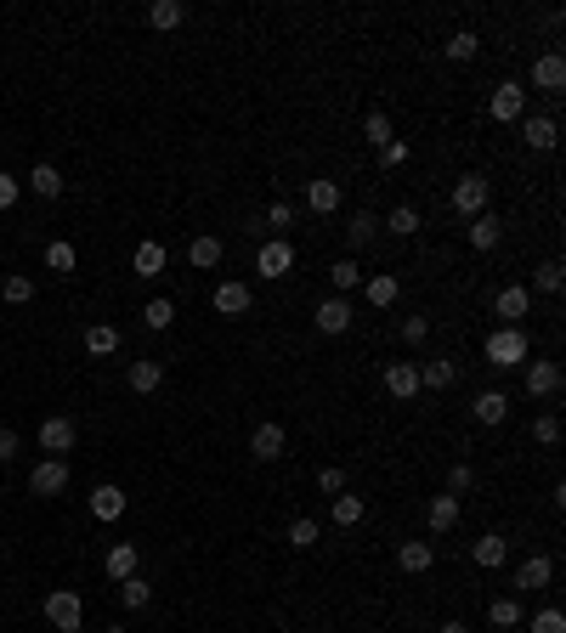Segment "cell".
Here are the masks:
<instances>
[{"label": "cell", "instance_id": "7dc6e473", "mask_svg": "<svg viewBox=\"0 0 566 633\" xmlns=\"http://www.w3.org/2000/svg\"><path fill=\"white\" fill-rule=\"evenodd\" d=\"M470 487H476V470H470V464H453V475H448V492L458 498V492H470Z\"/></svg>", "mask_w": 566, "mask_h": 633}, {"label": "cell", "instance_id": "d590c367", "mask_svg": "<svg viewBox=\"0 0 566 633\" xmlns=\"http://www.w3.org/2000/svg\"><path fill=\"white\" fill-rule=\"evenodd\" d=\"M119 599H125V611H142L147 599H153V582H142V577H125V582H119Z\"/></svg>", "mask_w": 566, "mask_h": 633}, {"label": "cell", "instance_id": "816d5d0a", "mask_svg": "<svg viewBox=\"0 0 566 633\" xmlns=\"http://www.w3.org/2000/svg\"><path fill=\"white\" fill-rule=\"evenodd\" d=\"M379 164H386V170H403V164H408V142H391V147H379Z\"/></svg>", "mask_w": 566, "mask_h": 633}, {"label": "cell", "instance_id": "83f0119b", "mask_svg": "<svg viewBox=\"0 0 566 633\" xmlns=\"http://www.w3.org/2000/svg\"><path fill=\"white\" fill-rule=\"evenodd\" d=\"M487 622H493V628H515V622H522V599H515V594H498L493 605H487Z\"/></svg>", "mask_w": 566, "mask_h": 633}, {"label": "cell", "instance_id": "f546056e", "mask_svg": "<svg viewBox=\"0 0 566 633\" xmlns=\"http://www.w3.org/2000/svg\"><path fill=\"white\" fill-rule=\"evenodd\" d=\"M85 351H91V357H108V351H119V334L108 328V322H91V328H85Z\"/></svg>", "mask_w": 566, "mask_h": 633}, {"label": "cell", "instance_id": "d6986e66", "mask_svg": "<svg viewBox=\"0 0 566 633\" xmlns=\"http://www.w3.org/2000/svg\"><path fill=\"white\" fill-rule=\"evenodd\" d=\"M386 391H391L396 401H408V396L419 391V368H414V362H391V368H386Z\"/></svg>", "mask_w": 566, "mask_h": 633}, {"label": "cell", "instance_id": "603a6c76", "mask_svg": "<svg viewBox=\"0 0 566 633\" xmlns=\"http://www.w3.org/2000/svg\"><path fill=\"white\" fill-rule=\"evenodd\" d=\"M453 379H458V368H453L448 357H436V362H425V368H419V391H448Z\"/></svg>", "mask_w": 566, "mask_h": 633}, {"label": "cell", "instance_id": "2e32d148", "mask_svg": "<svg viewBox=\"0 0 566 633\" xmlns=\"http://www.w3.org/2000/svg\"><path fill=\"white\" fill-rule=\"evenodd\" d=\"M306 210H312V215H334V210H340V181H306Z\"/></svg>", "mask_w": 566, "mask_h": 633}, {"label": "cell", "instance_id": "f35d334b", "mask_svg": "<svg viewBox=\"0 0 566 633\" xmlns=\"http://www.w3.org/2000/svg\"><path fill=\"white\" fill-rule=\"evenodd\" d=\"M142 322H147L153 334H164V328H171V322H176V305H171V300H147V312H142Z\"/></svg>", "mask_w": 566, "mask_h": 633}, {"label": "cell", "instance_id": "8992f818", "mask_svg": "<svg viewBox=\"0 0 566 633\" xmlns=\"http://www.w3.org/2000/svg\"><path fill=\"white\" fill-rule=\"evenodd\" d=\"M63 487H68V464H63V458H45V464L28 470V492H35V498H57Z\"/></svg>", "mask_w": 566, "mask_h": 633}, {"label": "cell", "instance_id": "11a10c76", "mask_svg": "<svg viewBox=\"0 0 566 633\" xmlns=\"http://www.w3.org/2000/svg\"><path fill=\"white\" fill-rule=\"evenodd\" d=\"M317 487H323V492H346V475L329 464V470H317Z\"/></svg>", "mask_w": 566, "mask_h": 633}, {"label": "cell", "instance_id": "d6a6232c", "mask_svg": "<svg viewBox=\"0 0 566 633\" xmlns=\"http://www.w3.org/2000/svg\"><path fill=\"white\" fill-rule=\"evenodd\" d=\"M374 233H379V221L369 210H357L351 215V226H346V238H351V249H363V243H374Z\"/></svg>", "mask_w": 566, "mask_h": 633}, {"label": "cell", "instance_id": "bcb514c9", "mask_svg": "<svg viewBox=\"0 0 566 633\" xmlns=\"http://www.w3.org/2000/svg\"><path fill=\"white\" fill-rule=\"evenodd\" d=\"M532 633H566V616H561L555 605H549V611H538V616H532Z\"/></svg>", "mask_w": 566, "mask_h": 633}, {"label": "cell", "instance_id": "484cf974", "mask_svg": "<svg viewBox=\"0 0 566 633\" xmlns=\"http://www.w3.org/2000/svg\"><path fill=\"white\" fill-rule=\"evenodd\" d=\"M431 560H436L431 543H396V566L403 571H431Z\"/></svg>", "mask_w": 566, "mask_h": 633}, {"label": "cell", "instance_id": "f5cc1de1", "mask_svg": "<svg viewBox=\"0 0 566 633\" xmlns=\"http://www.w3.org/2000/svg\"><path fill=\"white\" fill-rule=\"evenodd\" d=\"M425 334H431V322H425V317H408V322H403V339H408V345H425Z\"/></svg>", "mask_w": 566, "mask_h": 633}, {"label": "cell", "instance_id": "f1b7e54d", "mask_svg": "<svg viewBox=\"0 0 566 633\" xmlns=\"http://www.w3.org/2000/svg\"><path fill=\"white\" fill-rule=\"evenodd\" d=\"M363 515H369V503H363L357 492H340V498H334V526H357Z\"/></svg>", "mask_w": 566, "mask_h": 633}, {"label": "cell", "instance_id": "b9f144b4", "mask_svg": "<svg viewBox=\"0 0 566 633\" xmlns=\"http://www.w3.org/2000/svg\"><path fill=\"white\" fill-rule=\"evenodd\" d=\"M45 266H52V272H74V266H80L74 243H45Z\"/></svg>", "mask_w": 566, "mask_h": 633}, {"label": "cell", "instance_id": "44dd1931", "mask_svg": "<svg viewBox=\"0 0 566 633\" xmlns=\"http://www.w3.org/2000/svg\"><path fill=\"white\" fill-rule=\"evenodd\" d=\"M498 238H504L498 215H493V210H482L476 221H470V249H498Z\"/></svg>", "mask_w": 566, "mask_h": 633}, {"label": "cell", "instance_id": "ac0fdd59", "mask_svg": "<svg viewBox=\"0 0 566 633\" xmlns=\"http://www.w3.org/2000/svg\"><path fill=\"white\" fill-rule=\"evenodd\" d=\"M91 515H97V520H119V515H125V492H119L114 481H102L97 492H91Z\"/></svg>", "mask_w": 566, "mask_h": 633}, {"label": "cell", "instance_id": "8fae6325", "mask_svg": "<svg viewBox=\"0 0 566 633\" xmlns=\"http://www.w3.org/2000/svg\"><path fill=\"white\" fill-rule=\"evenodd\" d=\"M250 453L261 458V464H278V458H283V424H255Z\"/></svg>", "mask_w": 566, "mask_h": 633}, {"label": "cell", "instance_id": "5b68a950", "mask_svg": "<svg viewBox=\"0 0 566 633\" xmlns=\"http://www.w3.org/2000/svg\"><path fill=\"white\" fill-rule=\"evenodd\" d=\"M532 312V289L522 283H510V289H498V300H493V317H504V328H522V317Z\"/></svg>", "mask_w": 566, "mask_h": 633}, {"label": "cell", "instance_id": "9c48e42d", "mask_svg": "<svg viewBox=\"0 0 566 633\" xmlns=\"http://www.w3.org/2000/svg\"><path fill=\"white\" fill-rule=\"evenodd\" d=\"M289 266H295V249H289L283 238L261 243V255H255V272H261V277H289Z\"/></svg>", "mask_w": 566, "mask_h": 633}, {"label": "cell", "instance_id": "ab89813d", "mask_svg": "<svg viewBox=\"0 0 566 633\" xmlns=\"http://www.w3.org/2000/svg\"><path fill=\"white\" fill-rule=\"evenodd\" d=\"M363 136H369L374 147H391V142H396V131H391L386 114H369V119H363Z\"/></svg>", "mask_w": 566, "mask_h": 633}, {"label": "cell", "instance_id": "6da1fadb", "mask_svg": "<svg viewBox=\"0 0 566 633\" xmlns=\"http://www.w3.org/2000/svg\"><path fill=\"white\" fill-rule=\"evenodd\" d=\"M45 622H52L57 633H80V622H85V599L74 594V589H52V594H45Z\"/></svg>", "mask_w": 566, "mask_h": 633}, {"label": "cell", "instance_id": "681fc988", "mask_svg": "<svg viewBox=\"0 0 566 633\" xmlns=\"http://www.w3.org/2000/svg\"><path fill=\"white\" fill-rule=\"evenodd\" d=\"M18 453H23V436L18 430H0V464H12Z\"/></svg>", "mask_w": 566, "mask_h": 633}, {"label": "cell", "instance_id": "1f68e13d", "mask_svg": "<svg viewBox=\"0 0 566 633\" xmlns=\"http://www.w3.org/2000/svg\"><path fill=\"white\" fill-rule=\"evenodd\" d=\"M187 260H193V266L198 272H210V266H216V260H221V238H193V249H187Z\"/></svg>", "mask_w": 566, "mask_h": 633}, {"label": "cell", "instance_id": "3957f363", "mask_svg": "<svg viewBox=\"0 0 566 633\" xmlns=\"http://www.w3.org/2000/svg\"><path fill=\"white\" fill-rule=\"evenodd\" d=\"M487 193H493V181H487V176H476V170H470V176H458V181H453V210H458V215H470V221H476V215L487 210Z\"/></svg>", "mask_w": 566, "mask_h": 633}, {"label": "cell", "instance_id": "5bb4252c", "mask_svg": "<svg viewBox=\"0 0 566 633\" xmlns=\"http://www.w3.org/2000/svg\"><path fill=\"white\" fill-rule=\"evenodd\" d=\"M532 85H538V91H561L566 85V57L561 51H544L538 63H532Z\"/></svg>", "mask_w": 566, "mask_h": 633}, {"label": "cell", "instance_id": "60d3db41", "mask_svg": "<svg viewBox=\"0 0 566 633\" xmlns=\"http://www.w3.org/2000/svg\"><path fill=\"white\" fill-rule=\"evenodd\" d=\"M396 289H403V283H396L391 272H379V277H369V305H391V300H396Z\"/></svg>", "mask_w": 566, "mask_h": 633}, {"label": "cell", "instance_id": "4fadbf2b", "mask_svg": "<svg viewBox=\"0 0 566 633\" xmlns=\"http://www.w3.org/2000/svg\"><path fill=\"white\" fill-rule=\"evenodd\" d=\"M317 328H323V334H346L351 328V300L346 295H329L323 305H317Z\"/></svg>", "mask_w": 566, "mask_h": 633}, {"label": "cell", "instance_id": "9f6ffc18", "mask_svg": "<svg viewBox=\"0 0 566 633\" xmlns=\"http://www.w3.org/2000/svg\"><path fill=\"white\" fill-rule=\"evenodd\" d=\"M436 633H470V628H465V622H442Z\"/></svg>", "mask_w": 566, "mask_h": 633}, {"label": "cell", "instance_id": "7402d4cb", "mask_svg": "<svg viewBox=\"0 0 566 633\" xmlns=\"http://www.w3.org/2000/svg\"><path fill=\"white\" fill-rule=\"evenodd\" d=\"M470 413H476L482 424H504V413H510V396H504V391H482L476 401H470Z\"/></svg>", "mask_w": 566, "mask_h": 633}, {"label": "cell", "instance_id": "c3c4849f", "mask_svg": "<svg viewBox=\"0 0 566 633\" xmlns=\"http://www.w3.org/2000/svg\"><path fill=\"white\" fill-rule=\"evenodd\" d=\"M0 295H6L12 305H23L28 295H35V283H28V277H6V289H0Z\"/></svg>", "mask_w": 566, "mask_h": 633}, {"label": "cell", "instance_id": "52a82bcc", "mask_svg": "<svg viewBox=\"0 0 566 633\" xmlns=\"http://www.w3.org/2000/svg\"><path fill=\"white\" fill-rule=\"evenodd\" d=\"M74 441H80V424H74V419H63V413L40 424V447H45V453H52V458H63Z\"/></svg>", "mask_w": 566, "mask_h": 633}, {"label": "cell", "instance_id": "ba28073f", "mask_svg": "<svg viewBox=\"0 0 566 633\" xmlns=\"http://www.w3.org/2000/svg\"><path fill=\"white\" fill-rule=\"evenodd\" d=\"M549 577H555V560H549V554H532V560L515 566V582H510V589L532 594V589H549Z\"/></svg>", "mask_w": 566, "mask_h": 633}, {"label": "cell", "instance_id": "7a4b0ae2", "mask_svg": "<svg viewBox=\"0 0 566 633\" xmlns=\"http://www.w3.org/2000/svg\"><path fill=\"white\" fill-rule=\"evenodd\" d=\"M527 334L522 328H498V334H487V362L493 368H522L527 362Z\"/></svg>", "mask_w": 566, "mask_h": 633}, {"label": "cell", "instance_id": "74e56055", "mask_svg": "<svg viewBox=\"0 0 566 633\" xmlns=\"http://www.w3.org/2000/svg\"><path fill=\"white\" fill-rule=\"evenodd\" d=\"M386 226H391V233H396V238H414V233H419V210H414V204H396V210H391V221H386Z\"/></svg>", "mask_w": 566, "mask_h": 633}, {"label": "cell", "instance_id": "9a60e30c", "mask_svg": "<svg viewBox=\"0 0 566 633\" xmlns=\"http://www.w3.org/2000/svg\"><path fill=\"white\" fill-rule=\"evenodd\" d=\"M470 560H476L482 571H498L504 560H510V543H504V537H498V532H487V537H482V543H470Z\"/></svg>", "mask_w": 566, "mask_h": 633}, {"label": "cell", "instance_id": "7c38bea8", "mask_svg": "<svg viewBox=\"0 0 566 633\" xmlns=\"http://www.w3.org/2000/svg\"><path fill=\"white\" fill-rule=\"evenodd\" d=\"M125 379H131V391H136V396H147V391H159V384H164V362L136 357V362L125 368Z\"/></svg>", "mask_w": 566, "mask_h": 633}, {"label": "cell", "instance_id": "ee69618b", "mask_svg": "<svg viewBox=\"0 0 566 633\" xmlns=\"http://www.w3.org/2000/svg\"><path fill=\"white\" fill-rule=\"evenodd\" d=\"M532 283H538V289H544V295H555V289L566 283V272H561V260H544V266H538V277H532Z\"/></svg>", "mask_w": 566, "mask_h": 633}, {"label": "cell", "instance_id": "836d02e7", "mask_svg": "<svg viewBox=\"0 0 566 633\" xmlns=\"http://www.w3.org/2000/svg\"><path fill=\"white\" fill-rule=\"evenodd\" d=\"M28 187H35L40 198H57V193H63V176H57V164H35V176H28Z\"/></svg>", "mask_w": 566, "mask_h": 633}, {"label": "cell", "instance_id": "ffe728a7", "mask_svg": "<svg viewBox=\"0 0 566 633\" xmlns=\"http://www.w3.org/2000/svg\"><path fill=\"white\" fill-rule=\"evenodd\" d=\"M216 312L221 317H243L250 312V283H216Z\"/></svg>", "mask_w": 566, "mask_h": 633}, {"label": "cell", "instance_id": "db71d44e", "mask_svg": "<svg viewBox=\"0 0 566 633\" xmlns=\"http://www.w3.org/2000/svg\"><path fill=\"white\" fill-rule=\"evenodd\" d=\"M289 221H295V210H289V204H272V210H267V226H272V233H283Z\"/></svg>", "mask_w": 566, "mask_h": 633}, {"label": "cell", "instance_id": "7bdbcfd3", "mask_svg": "<svg viewBox=\"0 0 566 633\" xmlns=\"http://www.w3.org/2000/svg\"><path fill=\"white\" fill-rule=\"evenodd\" d=\"M289 543H295V549H312V543H317V520H312V515L289 520Z\"/></svg>", "mask_w": 566, "mask_h": 633}, {"label": "cell", "instance_id": "d4e9b609", "mask_svg": "<svg viewBox=\"0 0 566 633\" xmlns=\"http://www.w3.org/2000/svg\"><path fill=\"white\" fill-rule=\"evenodd\" d=\"M102 566H108V577H114V582L136 577V543H114V549H108V560H102Z\"/></svg>", "mask_w": 566, "mask_h": 633}, {"label": "cell", "instance_id": "8d00e7d4", "mask_svg": "<svg viewBox=\"0 0 566 633\" xmlns=\"http://www.w3.org/2000/svg\"><path fill=\"white\" fill-rule=\"evenodd\" d=\"M442 51H448V57H453V63H470V57H476V51H482V40H476V35H470V28H458V35H453L448 45H442Z\"/></svg>", "mask_w": 566, "mask_h": 633}, {"label": "cell", "instance_id": "e575fe53", "mask_svg": "<svg viewBox=\"0 0 566 633\" xmlns=\"http://www.w3.org/2000/svg\"><path fill=\"white\" fill-rule=\"evenodd\" d=\"M164 272V243H142L136 249V277H159Z\"/></svg>", "mask_w": 566, "mask_h": 633}, {"label": "cell", "instance_id": "f907efd6", "mask_svg": "<svg viewBox=\"0 0 566 633\" xmlns=\"http://www.w3.org/2000/svg\"><path fill=\"white\" fill-rule=\"evenodd\" d=\"M18 193H23V181L0 170V210H12V204H18Z\"/></svg>", "mask_w": 566, "mask_h": 633}, {"label": "cell", "instance_id": "4dcf8cb0", "mask_svg": "<svg viewBox=\"0 0 566 633\" xmlns=\"http://www.w3.org/2000/svg\"><path fill=\"white\" fill-rule=\"evenodd\" d=\"M329 283H334V295H351V289H357L363 283V272H357V260H334V266H329Z\"/></svg>", "mask_w": 566, "mask_h": 633}, {"label": "cell", "instance_id": "30bf717a", "mask_svg": "<svg viewBox=\"0 0 566 633\" xmlns=\"http://www.w3.org/2000/svg\"><path fill=\"white\" fill-rule=\"evenodd\" d=\"M527 396H561V362H527Z\"/></svg>", "mask_w": 566, "mask_h": 633}, {"label": "cell", "instance_id": "277c9868", "mask_svg": "<svg viewBox=\"0 0 566 633\" xmlns=\"http://www.w3.org/2000/svg\"><path fill=\"white\" fill-rule=\"evenodd\" d=\"M487 114H493L498 125H515V119H527V85L504 80V85L493 91V102H487Z\"/></svg>", "mask_w": 566, "mask_h": 633}, {"label": "cell", "instance_id": "4316f807", "mask_svg": "<svg viewBox=\"0 0 566 633\" xmlns=\"http://www.w3.org/2000/svg\"><path fill=\"white\" fill-rule=\"evenodd\" d=\"M453 526H458V498L442 492V498H431V532H453Z\"/></svg>", "mask_w": 566, "mask_h": 633}, {"label": "cell", "instance_id": "cb8c5ba5", "mask_svg": "<svg viewBox=\"0 0 566 633\" xmlns=\"http://www.w3.org/2000/svg\"><path fill=\"white\" fill-rule=\"evenodd\" d=\"M147 23H153V28H181V23H187V6H181V0H153V6H147Z\"/></svg>", "mask_w": 566, "mask_h": 633}, {"label": "cell", "instance_id": "f6af8a7d", "mask_svg": "<svg viewBox=\"0 0 566 633\" xmlns=\"http://www.w3.org/2000/svg\"><path fill=\"white\" fill-rule=\"evenodd\" d=\"M532 436H538L544 447H555V441H561V419H555V413H538V424H532Z\"/></svg>", "mask_w": 566, "mask_h": 633}, {"label": "cell", "instance_id": "e0dca14e", "mask_svg": "<svg viewBox=\"0 0 566 633\" xmlns=\"http://www.w3.org/2000/svg\"><path fill=\"white\" fill-rule=\"evenodd\" d=\"M522 136H527V147H538V153H549V147L561 142V125H555V119H549V114H532L527 125H522Z\"/></svg>", "mask_w": 566, "mask_h": 633}]
</instances>
